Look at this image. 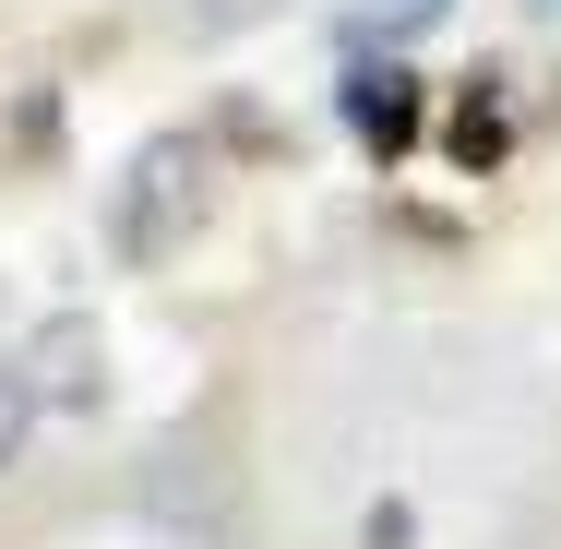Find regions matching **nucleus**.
I'll use <instances>...</instances> for the list:
<instances>
[{"mask_svg": "<svg viewBox=\"0 0 561 549\" xmlns=\"http://www.w3.org/2000/svg\"><path fill=\"white\" fill-rule=\"evenodd\" d=\"M216 204V180H204V144L192 131H168V144H144L131 156V192H119V251H168L180 227Z\"/></svg>", "mask_w": 561, "mask_h": 549, "instance_id": "obj_1", "label": "nucleus"}, {"mask_svg": "<svg viewBox=\"0 0 561 549\" xmlns=\"http://www.w3.org/2000/svg\"><path fill=\"white\" fill-rule=\"evenodd\" d=\"M335 108H346V131L394 168V156L419 144V119H431V84H419L407 60H346V72H335Z\"/></svg>", "mask_w": 561, "mask_h": 549, "instance_id": "obj_2", "label": "nucleus"}, {"mask_svg": "<svg viewBox=\"0 0 561 549\" xmlns=\"http://www.w3.org/2000/svg\"><path fill=\"white\" fill-rule=\"evenodd\" d=\"M526 12H561V0H526Z\"/></svg>", "mask_w": 561, "mask_h": 549, "instance_id": "obj_4", "label": "nucleus"}, {"mask_svg": "<svg viewBox=\"0 0 561 549\" xmlns=\"http://www.w3.org/2000/svg\"><path fill=\"white\" fill-rule=\"evenodd\" d=\"M12 442H24V382H0V466H12Z\"/></svg>", "mask_w": 561, "mask_h": 549, "instance_id": "obj_3", "label": "nucleus"}]
</instances>
